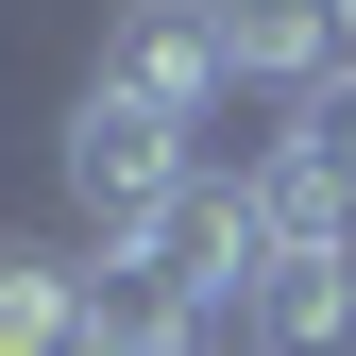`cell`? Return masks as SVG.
<instances>
[{"label":"cell","instance_id":"2","mask_svg":"<svg viewBox=\"0 0 356 356\" xmlns=\"http://www.w3.org/2000/svg\"><path fill=\"white\" fill-rule=\"evenodd\" d=\"M85 85H102V102H136V119H187V136H204V119L238 102V34H220V0H119Z\"/></svg>","mask_w":356,"mask_h":356},{"label":"cell","instance_id":"5","mask_svg":"<svg viewBox=\"0 0 356 356\" xmlns=\"http://www.w3.org/2000/svg\"><path fill=\"white\" fill-rule=\"evenodd\" d=\"M254 339H272V356H356V272H339L323 238L254 272Z\"/></svg>","mask_w":356,"mask_h":356},{"label":"cell","instance_id":"7","mask_svg":"<svg viewBox=\"0 0 356 356\" xmlns=\"http://www.w3.org/2000/svg\"><path fill=\"white\" fill-rule=\"evenodd\" d=\"M323 254H339V272H356V204H339V238H323Z\"/></svg>","mask_w":356,"mask_h":356},{"label":"cell","instance_id":"6","mask_svg":"<svg viewBox=\"0 0 356 356\" xmlns=\"http://www.w3.org/2000/svg\"><path fill=\"white\" fill-rule=\"evenodd\" d=\"M68 356H153V305L119 289V323H102V339H68Z\"/></svg>","mask_w":356,"mask_h":356},{"label":"cell","instance_id":"3","mask_svg":"<svg viewBox=\"0 0 356 356\" xmlns=\"http://www.w3.org/2000/svg\"><path fill=\"white\" fill-rule=\"evenodd\" d=\"M119 323V272L85 238H0V356H68Z\"/></svg>","mask_w":356,"mask_h":356},{"label":"cell","instance_id":"1","mask_svg":"<svg viewBox=\"0 0 356 356\" xmlns=\"http://www.w3.org/2000/svg\"><path fill=\"white\" fill-rule=\"evenodd\" d=\"M204 170H220V153L187 136V119H136V102H102V85H85V102H68V136H51V204H68V238L102 254V272H136Z\"/></svg>","mask_w":356,"mask_h":356},{"label":"cell","instance_id":"4","mask_svg":"<svg viewBox=\"0 0 356 356\" xmlns=\"http://www.w3.org/2000/svg\"><path fill=\"white\" fill-rule=\"evenodd\" d=\"M220 34H238V85H289V102L339 85V0H220Z\"/></svg>","mask_w":356,"mask_h":356}]
</instances>
